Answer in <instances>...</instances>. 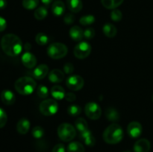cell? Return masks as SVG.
Masks as SVG:
<instances>
[{"label": "cell", "instance_id": "6", "mask_svg": "<svg viewBox=\"0 0 153 152\" xmlns=\"http://www.w3.org/2000/svg\"><path fill=\"white\" fill-rule=\"evenodd\" d=\"M40 112L46 116H51L55 115L58 110V104L55 100H43L40 104Z\"/></svg>", "mask_w": 153, "mask_h": 152}, {"label": "cell", "instance_id": "39", "mask_svg": "<svg viewBox=\"0 0 153 152\" xmlns=\"http://www.w3.org/2000/svg\"><path fill=\"white\" fill-rule=\"evenodd\" d=\"M52 152H65V147L63 144L59 143V144H57L55 147L52 149Z\"/></svg>", "mask_w": 153, "mask_h": 152}, {"label": "cell", "instance_id": "30", "mask_svg": "<svg viewBox=\"0 0 153 152\" xmlns=\"http://www.w3.org/2000/svg\"><path fill=\"white\" fill-rule=\"evenodd\" d=\"M35 40L39 46H45L49 42V37L44 33H38L36 35Z\"/></svg>", "mask_w": 153, "mask_h": 152}, {"label": "cell", "instance_id": "14", "mask_svg": "<svg viewBox=\"0 0 153 152\" xmlns=\"http://www.w3.org/2000/svg\"><path fill=\"white\" fill-rule=\"evenodd\" d=\"M1 100L6 105H12L15 103L16 97L13 92L8 89H4L1 93Z\"/></svg>", "mask_w": 153, "mask_h": 152}, {"label": "cell", "instance_id": "37", "mask_svg": "<svg viewBox=\"0 0 153 152\" xmlns=\"http://www.w3.org/2000/svg\"><path fill=\"white\" fill-rule=\"evenodd\" d=\"M64 22L67 25H71L75 22V16L72 13H67L64 17Z\"/></svg>", "mask_w": 153, "mask_h": 152}, {"label": "cell", "instance_id": "40", "mask_svg": "<svg viewBox=\"0 0 153 152\" xmlns=\"http://www.w3.org/2000/svg\"><path fill=\"white\" fill-rule=\"evenodd\" d=\"M64 98L67 101H74L76 99V95L73 92H68V93H66Z\"/></svg>", "mask_w": 153, "mask_h": 152}, {"label": "cell", "instance_id": "2", "mask_svg": "<svg viewBox=\"0 0 153 152\" xmlns=\"http://www.w3.org/2000/svg\"><path fill=\"white\" fill-rule=\"evenodd\" d=\"M102 137L104 141L108 144H117L123 138V128L118 124H111L105 130Z\"/></svg>", "mask_w": 153, "mask_h": 152}, {"label": "cell", "instance_id": "1", "mask_svg": "<svg viewBox=\"0 0 153 152\" xmlns=\"http://www.w3.org/2000/svg\"><path fill=\"white\" fill-rule=\"evenodd\" d=\"M1 47L6 55L15 57L22 52V43L20 38L16 34H7L1 38Z\"/></svg>", "mask_w": 153, "mask_h": 152}, {"label": "cell", "instance_id": "36", "mask_svg": "<svg viewBox=\"0 0 153 152\" xmlns=\"http://www.w3.org/2000/svg\"><path fill=\"white\" fill-rule=\"evenodd\" d=\"M95 30L93 28H88L84 31V37L88 40H91V39L94 38L95 36Z\"/></svg>", "mask_w": 153, "mask_h": 152}, {"label": "cell", "instance_id": "21", "mask_svg": "<svg viewBox=\"0 0 153 152\" xmlns=\"http://www.w3.org/2000/svg\"><path fill=\"white\" fill-rule=\"evenodd\" d=\"M51 94L52 96L55 100H62L65 98V90L64 88L59 85H55L51 89Z\"/></svg>", "mask_w": 153, "mask_h": 152}, {"label": "cell", "instance_id": "35", "mask_svg": "<svg viewBox=\"0 0 153 152\" xmlns=\"http://www.w3.org/2000/svg\"><path fill=\"white\" fill-rule=\"evenodd\" d=\"M7 121V116L5 111L3 109L0 108V128H2L5 126Z\"/></svg>", "mask_w": 153, "mask_h": 152}, {"label": "cell", "instance_id": "8", "mask_svg": "<svg viewBox=\"0 0 153 152\" xmlns=\"http://www.w3.org/2000/svg\"><path fill=\"white\" fill-rule=\"evenodd\" d=\"M85 113L89 119L92 120H97L102 115V109L97 103L89 102L85 105Z\"/></svg>", "mask_w": 153, "mask_h": 152}, {"label": "cell", "instance_id": "31", "mask_svg": "<svg viewBox=\"0 0 153 152\" xmlns=\"http://www.w3.org/2000/svg\"><path fill=\"white\" fill-rule=\"evenodd\" d=\"M67 113L70 116H77L82 113V107L79 105L73 104V105L69 106V107L67 108Z\"/></svg>", "mask_w": 153, "mask_h": 152}, {"label": "cell", "instance_id": "28", "mask_svg": "<svg viewBox=\"0 0 153 152\" xmlns=\"http://www.w3.org/2000/svg\"><path fill=\"white\" fill-rule=\"evenodd\" d=\"M39 0H23L22 6L27 10H34L38 6Z\"/></svg>", "mask_w": 153, "mask_h": 152}, {"label": "cell", "instance_id": "42", "mask_svg": "<svg viewBox=\"0 0 153 152\" xmlns=\"http://www.w3.org/2000/svg\"><path fill=\"white\" fill-rule=\"evenodd\" d=\"M7 6V1L6 0H0V9L5 8Z\"/></svg>", "mask_w": 153, "mask_h": 152}, {"label": "cell", "instance_id": "7", "mask_svg": "<svg viewBox=\"0 0 153 152\" xmlns=\"http://www.w3.org/2000/svg\"><path fill=\"white\" fill-rule=\"evenodd\" d=\"M91 46L88 42H81L76 45L73 50V53L78 59H85L91 52Z\"/></svg>", "mask_w": 153, "mask_h": 152}, {"label": "cell", "instance_id": "46", "mask_svg": "<svg viewBox=\"0 0 153 152\" xmlns=\"http://www.w3.org/2000/svg\"><path fill=\"white\" fill-rule=\"evenodd\" d=\"M152 101H153V94H152Z\"/></svg>", "mask_w": 153, "mask_h": 152}, {"label": "cell", "instance_id": "43", "mask_svg": "<svg viewBox=\"0 0 153 152\" xmlns=\"http://www.w3.org/2000/svg\"><path fill=\"white\" fill-rule=\"evenodd\" d=\"M41 1L45 5H49V4H50L53 1V0H41Z\"/></svg>", "mask_w": 153, "mask_h": 152}, {"label": "cell", "instance_id": "41", "mask_svg": "<svg viewBox=\"0 0 153 152\" xmlns=\"http://www.w3.org/2000/svg\"><path fill=\"white\" fill-rule=\"evenodd\" d=\"M7 27V22L3 17L0 16V32L4 31Z\"/></svg>", "mask_w": 153, "mask_h": 152}, {"label": "cell", "instance_id": "34", "mask_svg": "<svg viewBox=\"0 0 153 152\" xmlns=\"http://www.w3.org/2000/svg\"><path fill=\"white\" fill-rule=\"evenodd\" d=\"M123 18L122 12L117 9H114L111 13V19L114 22H120Z\"/></svg>", "mask_w": 153, "mask_h": 152}, {"label": "cell", "instance_id": "23", "mask_svg": "<svg viewBox=\"0 0 153 152\" xmlns=\"http://www.w3.org/2000/svg\"><path fill=\"white\" fill-rule=\"evenodd\" d=\"M103 33L105 35L109 38L114 37L117 33V29L116 26L111 23H106L103 26Z\"/></svg>", "mask_w": 153, "mask_h": 152}, {"label": "cell", "instance_id": "10", "mask_svg": "<svg viewBox=\"0 0 153 152\" xmlns=\"http://www.w3.org/2000/svg\"><path fill=\"white\" fill-rule=\"evenodd\" d=\"M143 132V127L138 122H131L127 127V133L132 138H137Z\"/></svg>", "mask_w": 153, "mask_h": 152}, {"label": "cell", "instance_id": "9", "mask_svg": "<svg viewBox=\"0 0 153 152\" xmlns=\"http://www.w3.org/2000/svg\"><path fill=\"white\" fill-rule=\"evenodd\" d=\"M85 80L80 75H71L66 80V85L70 89L73 91H79L83 88Z\"/></svg>", "mask_w": 153, "mask_h": 152}, {"label": "cell", "instance_id": "15", "mask_svg": "<svg viewBox=\"0 0 153 152\" xmlns=\"http://www.w3.org/2000/svg\"><path fill=\"white\" fill-rule=\"evenodd\" d=\"M49 80L53 83H58L64 80V73L60 69L52 70L49 73Z\"/></svg>", "mask_w": 153, "mask_h": 152}, {"label": "cell", "instance_id": "11", "mask_svg": "<svg viewBox=\"0 0 153 152\" xmlns=\"http://www.w3.org/2000/svg\"><path fill=\"white\" fill-rule=\"evenodd\" d=\"M22 63L26 68L32 69L37 65V58L31 52H26L22 55Z\"/></svg>", "mask_w": 153, "mask_h": 152}, {"label": "cell", "instance_id": "12", "mask_svg": "<svg viewBox=\"0 0 153 152\" xmlns=\"http://www.w3.org/2000/svg\"><path fill=\"white\" fill-rule=\"evenodd\" d=\"M150 148V142L146 139H140L134 145V152H149Z\"/></svg>", "mask_w": 153, "mask_h": 152}, {"label": "cell", "instance_id": "26", "mask_svg": "<svg viewBox=\"0 0 153 152\" xmlns=\"http://www.w3.org/2000/svg\"><path fill=\"white\" fill-rule=\"evenodd\" d=\"M75 126L76 128L79 131V133L84 132V131H88V125L87 121L83 118H78L75 122Z\"/></svg>", "mask_w": 153, "mask_h": 152}, {"label": "cell", "instance_id": "27", "mask_svg": "<svg viewBox=\"0 0 153 152\" xmlns=\"http://www.w3.org/2000/svg\"><path fill=\"white\" fill-rule=\"evenodd\" d=\"M48 10L45 7H39L35 10L34 13V18L37 20H43L47 16Z\"/></svg>", "mask_w": 153, "mask_h": 152}, {"label": "cell", "instance_id": "5", "mask_svg": "<svg viewBox=\"0 0 153 152\" xmlns=\"http://www.w3.org/2000/svg\"><path fill=\"white\" fill-rule=\"evenodd\" d=\"M58 137L64 142H70L76 136V130L69 123H62L58 128Z\"/></svg>", "mask_w": 153, "mask_h": 152}, {"label": "cell", "instance_id": "20", "mask_svg": "<svg viewBox=\"0 0 153 152\" xmlns=\"http://www.w3.org/2000/svg\"><path fill=\"white\" fill-rule=\"evenodd\" d=\"M67 6L73 13H79L83 7L82 0H67Z\"/></svg>", "mask_w": 153, "mask_h": 152}, {"label": "cell", "instance_id": "18", "mask_svg": "<svg viewBox=\"0 0 153 152\" xmlns=\"http://www.w3.org/2000/svg\"><path fill=\"white\" fill-rule=\"evenodd\" d=\"M69 34L74 41H81L84 37V31L81 27L75 25L70 28Z\"/></svg>", "mask_w": 153, "mask_h": 152}, {"label": "cell", "instance_id": "17", "mask_svg": "<svg viewBox=\"0 0 153 152\" xmlns=\"http://www.w3.org/2000/svg\"><path fill=\"white\" fill-rule=\"evenodd\" d=\"M30 129V122L26 118H22L16 124V131L19 134L24 135L28 132Z\"/></svg>", "mask_w": 153, "mask_h": 152}, {"label": "cell", "instance_id": "19", "mask_svg": "<svg viewBox=\"0 0 153 152\" xmlns=\"http://www.w3.org/2000/svg\"><path fill=\"white\" fill-rule=\"evenodd\" d=\"M52 11L55 16H61L65 11V4L61 0L55 1L52 6Z\"/></svg>", "mask_w": 153, "mask_h": 152}, {"label": "cell", "instance_id": "13", "mask_svg": "<svg viewBox=\"0 0 153 152\" xmlns=\"http://www.w3.org/2000/svg\"><path fill=\"white\" fill-rule=\"evenodd\" d=\"M48 73H49V66L44 63L37 66L33 72L34 77L37 80H41L46 77Z\"/></svg>", "mask_w": 153, "mask_h": 152}, {"label": "cell", "instance_id": "3", "mask_svg": "<svg viewBox=\"0 0 153 152\" xmlns=\"http://www.w3.org/2000/svg\"><path fill=\"white\" fill-rule=\"evenodd\" d=\"M37 84L32 77H22L16 80L14 87L16 92L22 95H31L34 90Z\"/></svg>", "mask_w": 153, "mask_h": 152}, {"label": "cell", "instance_id": "33", "mask_svg": "<svg viewBox=\"0 0 153 152\" xmlns=\"http://www.w3.org/2000/svg\"><path fill=\"white\" fill-rule=\"evenodd\" d=\"M44 135V130L42 127L36 126L32 130V136L36 139H40Z\"/></svg>", "mask_w": 153, "mask_h": 152}, {"label": "cell", "instance_id": "25", "mask_svg": "<svg viewBox=\"0 0 153 152\" xmlns=\"http://www.w3.org/2000/svg\"><path fill=\"white\" fill-rule=\"evenodd\" d=\"M67 152H85V147L79 142H72L67 146Z\"/></svg>", "mask_w": 153, "mask_h": 152}, {"label": "cell", "instance_id": "4", "mask_svg": "<svg viewBox=\"0 0 153 152\" xmlns=\"http://www.w3.org/2000/svg\"><path fill=\"white\" fill-rule=\"evenodd\" d=\"M68 49L67 46L61 43H52L47 49V55L54 60L61 59L67 55Z\"/></svg>", "mask_w": 153, "mask_h": 152}, {"label": "cell", "instance_id": "29", "mask_svg": "<svg viewBox=\"0 0 153 152\" xmlns=\"http://www.w3.org/2000/svg\"><path fill=\"white\" fill-rule=\"evenodd\" d=\"M95 21L96 19L93 15H85V16H82L79 19V22H80L81 25H85V26L92 25Z\"/></svg>", "mask_w": 153, "mask_h": 152}, {"label": "cell", "instance_id": "38", "mask_svg": "<svg viewBox=\"0 0 153 152\" xmlns=\"http://www.w3.org/2000/svg\"><path fill=\"white\" fill-rule=\"evenodd\" d=\"M64 72L67 75H70L74 72V66L71 63H67L64 66Z\"/></svg>", "mask_w": 153, "mask_h": 152}, {"label": "cell", "instance_id": "32", "mask_svg": "<svg viewBox=\"0 0 153 152\" xmlns=\"http://www.w3.org/2000/svg\"><path fill=\"white\" fill-rule=\"evenodd\" d=\"M37 94L40 98H46L49 95V90L48 88L44 85H40L37 89Z\"/></svg>", "mask_w": 153, "mask_h": 152}, {"label": "cell", "instance_id": "16", "mask_svg": "<svg viewBox=\"0 0 153 152\" xmlns=\"http://www.w3.org/2000/svg\"><path fill=\"white\" fill-rule=\"evenodd\" d=\"M80 136V139L82 140H83L85 144L88 146H94L96 144V139L94 137V135L92 134L91 131L88 130L86 131H84V132L80 133L79 134Z\"/></svg>", "mask_w": 153, "mask_h": 152}, {"label": "cell", "instance_id": "24", "mask_svg": "<svg viewBox=\"0 0 153 152\" xmlns=\"http://www.w3.org/2000/svg\"><path fill=\"white\" fill-rule=\"evenodd\" d=\"M123 1L124 0H101V3L105 8L114 10L122 4Z\"/></svg>", "mask_w": 153, "mask_h": 152}, {"label": "cell", "instance_id": "44", "mask_svg": "<svg viewBox=\"0 0 153 152\" xmlns=\"http://www.w3.org/2000/svg\"><path fill=\"white\" fill-rule=\"evenodd\" d=\"M24 49H25V50L28 52V51L30 49H31V44H30V43H25V46H24Z\"/></svg>", "mask_w": 153, "mask_h": 152}, {"label": "cell", "instance_id": "22", "mask_svg": "<svg viewBox=\"0 0 153 152\" xmlns=\"http://www.w3.org/2000/svg\"><path fill=\"white\" fill-rule=\"evenodd\" d=\"M105 116L110 122H117L120 120V113L114 107H108L105 110Z\"/></svg>", "mask_w": 153, "mask_h": 152}, {"label": "cell", "instance_id": "45", "mask_svg": "<svg viewBox=\"0 0 153 152\" xmlns=\"http://www.w3.org/2000/svg\"><path fill=\"white\" fill-rule=\"evenodd\" d=\"M123 152H131V151H125Z\"/></svg>", "mask_w": 153, "mask_h": 152}]
</instances>
